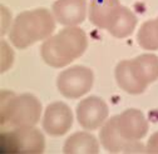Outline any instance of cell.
<instances>
[{"instance_id": "1", "label": "cell", "mask_w": 158, "mask_h": 154, "mask_svg": "<svg viewBox=\"0 0 158 154\" xmlns=\"http://www.w3.org/2000/svg\"><path fill=\"white\" fill-rule=\"evenodd\" d=\"M55 24L53 13L45 8L22 11L15 16L8 33L10 43L18 49H27L36 42L50 38Z\"/></svg>"}, {"instance_id": "2", "label": "cell", "mask_w": 158, "mask_h": 154, "mask_svg": "<svg viewBox=\"0 0 158 154\" xmlns=\"http://www.w3.org/2000/svg\"><path fill=\"white\" fill-rule=\"evenodd\" d=\"M42 103L35 95L23 93L14 95L10 102L0 108L2 124H10L13 128L34 127L42 117Z\"/></svg>"}, {"instance_id": "3", "label": "cell", "mask_w": 158, "mask_h": 154, "mask_svg": "<svg viewBox=\"0 0 158 154\" xmlns=\"http://www.w3.org/2000/svg\"><path fill=\"white\" fill-rule=\"evenodd\" d=\"M94 84V73L84 65H74L63 70L56 78V88L63 97L78 99L90 91Z\"/></svg>"}, {"instance_id": "4", "label": "cell", "mask_w": 158, "mask_h": 154, "mask_svg": "<svg viewBox=\"0 0 158 154\" xmlns=\"http://www.w3.org/2000/svg\"><path fill=\"white\" fill-rule=\"evenodd\" d=\"M9 144V150L13 153L40 154L45 149L44 134L34 127L14 128L4 136Z\"/></svg>"}, {"instance_id": "5", "label": "cell", "mask_w": 158, "mask_h": 154, "mask_svg": "<svg viewBox=\"0 0 158 154\" xmlns=\"http://www.w3.org/2000/svg\"><path fill=\"white\" fill-rule=\"evenodd\" d=\"M77 120L85 130H95L101 128L109 115L108 104L99 97L90 95L79 102L75 109Z\"/></svg>"}, {"instance_id": "6", "label": "cell", "mask_w": 158, "mask_h": 154, "mask_svg": "<svg viewBox=\"0 0 158 154\" xmlns=\"http://www.w3.org/2000/svg\"><path fill=\"white\" fill-rule=\"evenodd\" d=\"M73 111L63 102L50 103L43 114L42 125L50 137H62L67 134L73 125Z\"/></svg>"}, {"instance_id": "7", "label": "cell", "mask_w": 158, "mask_h": 154, "mask_svg": "<svg viewBox=\"0 0 158 154\" xmlns=\"http://www.w3.org/2000/svg\"><path fill=\"white\" fill-rule=\"evenodd\" d=\"M117 127L121 136L127 140L143 139L149 129L144 114L135 108H129L117 115Z\"/></svg>"}, {"instance_id": "8", "label": "cell", "mask_w": 158, "mask_h": 154, "mask_svg": "<svg viewBox=\"0 0 158 154\" xmlns=\"http://www.w3.org/2000/svg\"><path fill=\"white\" fill-rule=\"evenodd\" d=\"M52 13L56 23L63 26H78L88 14L87 0H56L52 5Z\"/></svg>"}, {"instance_id": "9", "label": "cell", "mask_w": 158, "mask_h": 154, "mask_svg": "<svg viewBox=\"0 0 158 154\" xmlns=\"http://www.w3.org/2000/svg\"><path fill=\"white\" fill-rule=\"evenodd\" d=\"M54 36L64 54L73 62L81 58L88 48L87 34L79 26H64Z\"/></svg>"}, {"instance_id": "10", "label": "cell", "mask_w": 158, "mask_h": 154, "mask_svg": "<svg viewBox=\"0 0 158 154\" xmlns=\"http://www.w3.org/2000/svg\"><path fill=\"white\" fill-rule=\"evenodd\" d=\"M121 6V0H90V4L88 5V18L93 25L107 30Z\"/></svg>"}, {"instance_id": "11", "label": "cell", "mask_w": 158, "mask_h": 154, "mask_svg": "<svg viewBox=\"0 0 158 154\" xmlns=\"http://www.w3.org/2000/svg\"><path fill=\"white\" fill-rule=\"evenodd\" d=\"M114 76L118 87L128 94H142L147 89V85L143 84L135 75L131 60H121L118 63L114 69Z\"/></svg>"}, {"instance_id": "12", "label": "cell", "mask_w": 158, "mask_h": 154, "mask_svg": "<svg viewBox=\"0 0 158 154\" xmlns=\"http://www.w3.org/2000/svg\"><path fill=\"white\" fill-rule=\"evenodd\" d=\"M63 152L67 154H97L99 153V140L89 132H75L64 142Z\"/></svg>"}, {"instance_id": "13", "label": "cell", "mask_w": 158, "mask_h": 154, "mask_svg": "<svg viewBox=\"0 0 158 154\" xmlns=\"http://www.w3.org/2000/svg\"><path fill=\"white\" fill-rule=\"evenodd\" d=\"M137 22L138 20L135 14L129 8L122 5L113 16L107 30L112 36L117 38V39H124L134 31Z\"/></svg>"}, {"instance_id": "14", "label": "cell", "mask_w": 158, "mask_h": 154, "mask_svg": "<svg viewBox=\"0 0 158 154\" xmlns=\"http://www.w3.org/2000/svg\"><path fill=\"white\" fill-rule=\"evenodd\" d=\"M131 64L138 79L147 87L158 80V56L156 54H141L131 59Z\"/></svg>"}, {"instance_id": "15", "label": "cell", "mask_w": 158, "mask_h": 154, "mask_svg": "<svg viewBox=\"0 0 158 154\" xmlns=\"http://www.w3.org/2000/svg\"><path fill=\"white\" fill-rule=\"evenodd\" d=\"M127 139H124L117 127V115L106 120V123L101 127L99 132V143L102 147L110 153H123V149L127 144Z\"/></svg>"}, {"instance_id": "16", "label": "cell", "mask_w": 158, "mask_h": 154, "mask_svg": "<svg viewBox=\"0 0 158 154\" xmlns=\"http://www.w3.org/2000/svg\"><path fill=\"white\" fill-rule=\"evenodd\" d=\"M40 56L44 63L52 68H64L73 62L64 54L54 35L43 40L40 47Z\"/></svg>"}, {"instance_id": "17", "label": "cell", "mask_w": 158, "mask_h": 154, "mask_svg": "<svg viewBox=\"0 0 158 154\" xmlns=\"http://www.w3.org/2000/svg\"><path fill=\"white\" fill-rule=\"evenodd\" d=\"M137 42L144 50H158V34L154 25V19L144 22L137 34Z\"/></svg>"}, {"instance_id": "18", "label": "cell", "mask_w": 158, "mask_h": 154, "mask_svg": "<svg viewBox=\"0 0 158 154\" xmlns=\"http://www.w3.org/2000/svg\"><path fill=\"white\" fill-rule=\"evenodd\" d=\"M14 58L15 54L13 48L5 40H2L0 42V71L5 73L11 68L14 64Z\"/></svg>"}, {"instance_id": "19", "label": "cell", "mask_w": 158, "mask_h": 154, "mask_svg": "<svg viewBox=\"0 0 158 154\" xmlns=\"http://www.w3.org/2000/svg\"><path fill=\"white\" fill-rule=\"evenodd\" d=\"M0 19H2V35L4 36L6 33H9L14 22L11 11L5 5H0Z\"/></svg>"}, {"instance_id": "20", "label": "cell", "mask_w": 158, "mask_h": 154, "mask_svg": "<svg viewBox=\"0 0 158 154\" xmlns=\"http://www.w3.org/2000/svg\"><path fill=\"white\" fill-rule=\"evenodd\" d=\"M146 152V144H143L141 140H128L123 153H144Z\"/></svg>"}, {"instance_id": "21", "label": "cell", "mask_w": 158, "mask_h": 154, "mask_svg": "<svg viewBox=\"0 0 158 154\" xmlns=\"http://www.w3.org/2000/svg\"><path fill=\"white\" fill-rule=\"evenodd\" d=\"M147 153H158V132H154L146 144Z\"/></svg>"}, {"instance_id": "22", "label": "cell", "mask_w": 158, "mask_h": 154, "mask_svg": "<svg viewBox=\"0 0 158 154\" xmlns=\"http://www.w3.org/2000/svg\"><path fill=\"white\" fill-rule=\"evenodd\" d=\"M154 25H156V30H157V34H158V16L154 19Z\"/></svg>"}]
</instances>
